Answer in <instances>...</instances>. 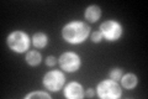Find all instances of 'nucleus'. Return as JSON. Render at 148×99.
Instances as JSON below:
<instances>
[{
  "mask_svg": "<svg viewBox=\"0 0 148 99\" xmlns=\"http://www.w3.org/2000/svg\"><path fill=\"white\" fill-rule=\"evenodd\" d=\"M101 40H103V35H101V32L96 31V32H94V34L91 35V41L95 42V44H99Z\"/></svg>",
  "mask_w": 148,
  "mask_h": 99,
  "instance_id": "nucleus-14",
  "label": "nucleus"
},
{
  "mask_svg": "<svg viewBox=\"0 0 148 99\" xmlns=\"http://www.w3.org/2000/svg\"><path fill=\"white\" fill-rule=\"evenodd\" d=\"M66 82V77L59 71H51L43 77V86L52 92L59 91Z\"/></svg>",
  "mask_w": 148,
  "mask_h": 99,
  "instance_id": "nucleus-5",
  "label": "nucleus"
},
{
  "mask_svg": "<svg viewBox=\"0 0 148 99\" xmlns=\"http://www.w3.org/2000/svg\"><path fill=\"white\" fill-rule=\"evenodd\" d=\"M100 32L108 41H116L122 35V27L117 21L108 20L100 25Z\"/></svg>",
  "mask_w": 148,
  "mask_h": 99,
  "instance_id": "nucleus-4",
  "label": "nucleus"
},
{
  "mask_svg": "<svg viewBox=\"0 0 148 99\" xmlns=\"http://www.w3.org/2000/svg\"><path fill=\"white\" fill-rule=\"evenodd\" d=\"M59 64L66 72H75L80 67V58L73 52H66L59 57Z\"/></svg>",
  "mask_w": 148,
  "mask_h": 99,
  "instance_id": "nucleus-6",
  "label": "nucleus"
},
{
  "mask_svg": "<svg viewBox=\"0 0 148 99\" xmlns=\"http://www.w3.org/2000/svg\"><path fill=\"white\" fill-rule=\"evenodd\" d=\"M32 42H34V45L37 47V48H42V47H45L47 45L48 39L45 34H42V32H37V34H35L32 36Z\"/></svg>",
  "mask_w": 148,
  "mask_h": 99,
  "instance_id": "nucleus-10",
  "label": "nucleus"
},
{
  "mask_svg": "<svg viewBox=\"0 0 148 99\" xmlns=\"http://www.w3.org/2000/svg\"><path fill=\"white\" fill-rule=\"evenodd\" d=\"M121 83L123 88L126 89H132L137 86V77L132 73H127L123 77H121Z\"/></svg>",
  "mask_w": 148,
  "mask_h": 99,
  "instance_id": "nucleus-9",
  "label": "nucleus"
},
{
  "mask_svg": "<svg viewBox=\"0 0 148 99\" xmlns=\"http://www.w3.org/2000/svg\"><path fill=\"white\" fill-rule=\"evenodd\" d=\"M122 77V71L120 68H114L111 69L110 72V79H112V81H119V79H121Z\"/></svg>",
  "mask_w": 148,
  "mask_h": 99,
  "instance_id": "nucleus-12",
  "label": "nucleus"
},
{
  "mask_svg": "<svg viewBox=\"0 0 148 99\" xmlns=\"http://www.w3.org/2000/svg\"><path fill=\"white\" fill-rule=\"evenodd\" d=\"M98 96L103 99H116L121 97V87L116 83V81L108 79L99 83L98 86Z\"/></svg>",
  "mask_w": 148,
  "mask_h": 99,
  "instance_id": "nucleus-3",
  "label": "nucleus"
},
{
  "mask_svg": "<svg viewBox=\"0 0 148 99\" xmlns=\"http://www.w3.org/2000/svg\"><path fill=\"white\" fill-rule=\"evenodd\" d=\"M56 58L53 57V56H49V57H47V60H46V63H47L48 66H54L56 64Z\"/></svg>",
  "mask_w": 148,
  "mask_h": 99,
  "instance_id": "nucleus-15",
  "label": "nucleus"
},
{
  "mask_svg": "<svg viewBox=\"0 0 148 99\" xmlns=\"http://www.w3.org/2000/svg\"><path fill=\"white\" fill-rule=\"evenodd\" d=\"M89 31L90 29L86 24L80 22V21H73V22L67 24L63 27L62 35H63V39L67 42L77 45L86 39L88 35H89Z\"/></svg>",
  "mask_w": 148,
  "mask_h": 99,
  "instance_id": "nucleus-1",
  "label": "nucleus"
},
{
  "mask_svg": "<svg viewBox=\"0 0 148 99\" xmlns=\"http://www.w3.org/2000/svg\"><path fill=\"white\" fill-rule=\"evenodd\" d=\"M66 97L71 98V99H79L84 96V92H83V87L79 83L73 82L71 84H68L66 88Z\"/></svg>",
  "mask_w": 148,
  "mask_h": 99,
  "instance_id": "nucleus-7",
  "label": "nucleus"
},
{
  "mask_svg": "<svg viewBox=\"0 0 148 99\" xmlns=\"http://www.w3.org/2000/svg\"><path fill=\"white\" fill-rule=\"evenodd\" d=\"M26 98L29 99V98H46V99H49L51 96L47 93H45V92H34V93H30L29 96H26Z\"/></svg>",
  "mask_w": 148,
  "mask_h": 99,
  "instance_id": "nucleus-13",
  "label": "nucleus"
},
{
  "mask_svg": "<svg viewBox=\"0 0 148 99\" xmlns=\"http://www.w3.org/2000/svg\"><path fill=\"white\" fill-rule=\"evenodd\" d=\"M101 15L100 8L96 5H90L89 8L85 10V19L90 22H95L99 20V17Z\"/></svg>",
  "mask_w": 148,
  "mask_h": 99,
  "instance_id": "nucleus-8",
  "label": "nucleus"
},
{
  "mask_svg": "<svg viewBox=\"0 0 148 99\" xmlns=\"http://www.w3.org/2000/svg\"><path fill=\"white\" fill-rule=\"evenodd\" d=\"M26 62L30 66H37L41 62V55L37 51H30L26 55Z\"/></svg>",
  "mask_w": 148,
  "mask_h": 99,
  "instance_id": "nucleus-11",
  "label": "nucleus"
},
{
  "mask_svg": "<svg viewBox=\"0 0 148 99\" xmlns=\"http://www.w3.org/2000/svg\"><path fill=\"white\" fill-rule=\"evenodd\" d=\"M8 46L17 53H22L29 48L30 46V40L25 32L22 31H15L9 35L8 37Z\"/></svg>",
  "mask_w": 148,
  "mask_h": 99,
  "instance_id": "nucleus-2",
  "label": "nucleus"
},
{
  "mask_svg": "<svg viewBox=\"0 0 148 99\" xmlns=\"http://www.w3.org/2000/svg\"><path fill=\"white\" fill-rule=\"evenodd\" d=\"M84 96H85V97H88V98H91V97H94V91H92L91 88H89V89H88V92L84 94Z\"/></svg>",
  "mask_w": 148,
  "mask_h": 99,
  "instance_id": "nucleus-16",
  "label": "nucleus"
}]
</instances>
